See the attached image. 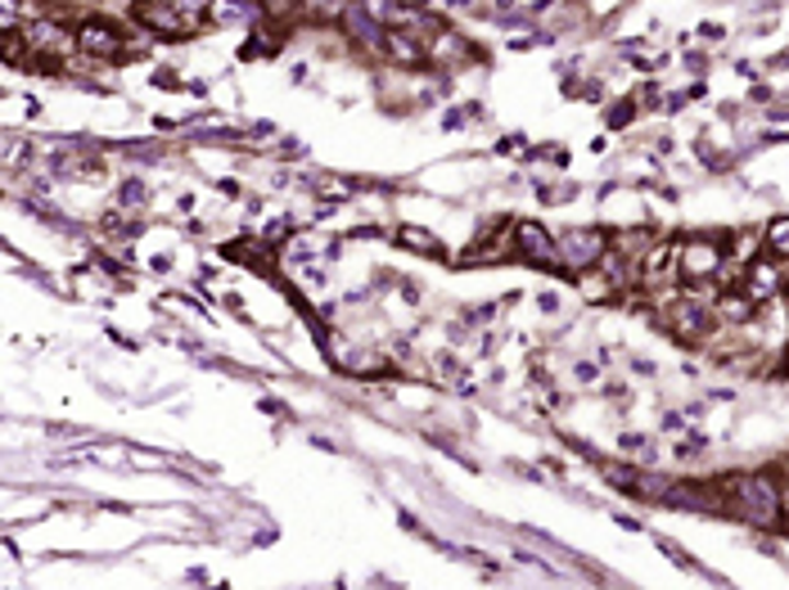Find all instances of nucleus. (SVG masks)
<instances>
[{
    "label": "nucleus",
    "instance_id": "f257e3e1",
    "mask_svg": "<svg viewBox=\"0 0 789 590\" xmlns=\"http://www.w3.org/2000/svg\"><path fill=\"white\" fill-rule=\"evenodd\" d=\"M731 504H740V519H749L754 527H771L780 519V491L767 474H740L731 478Z\"/></svg>",
    "mask_w": 789,
    "mask_h": 590
},
{
    "label": "nucleus",
    "instance_id": "f03ea898",
    "mask_svg": "<svg viewBox=\"0 0 789 590\" xmlns=\"http://www.w3.org/2000/svg\"><path fill=\"white\" fill-rule=\"evenodd\" d=\"M726 262V252L718 239H690L686 248H677V275L690 280V284H703V280H713Z\"/></svg>",
    "mask_w": 789,
    "mask_h": 590
},
{
    "label": "nucleus",
    "instance_id": "7ed1b4c3",
    "mask_svg": "<svg viewBox=\"0 0 789 590\" xmlns=\"http://www.w3.org/2000/svg\"><path fill=\"white\" fill-rule=\"evenodd\" d=\"M668 325H673V333H677V339H686V343H699V339H709V333H713V325H718V311H713L709 303H699L695 293H686V298H677V303H673V311H668Z\"/></svg>",
    "mask_w": 789,
    "mask_h": 590
},
{
    "label": "nucleus",
    "instance_id": "20e7f679",
    "mask_svg": "<svg viewBox=\"0 0 789 590\" xmlns=\"http://www.w3.org/2000/svg\"><path fill=\"white\" fill-rule=\"evenodd\" d=\"M605 252H609L605 230H568V235L560 239V262H564V266H573V271L596 266V262L605 258Z\"/></svg>",
    "mask_w": 789,
    "mask_h": 590
},
{
    "label": "nucleus",
    "instance_id": "39448f33",
    "mask_svg": "<svg viewBox=\"0 0 789 590\" xmlns=\"http://www.w3.org/2000/svg\"><path fill=\"white\" fill-rule=\"evenodd\" d=\"M136 23H145L154 32H172V36H185L199 27L194 19H185L177 10V0H145V5H136Z\"/></svg>",
    "mask_w": 789,
    "mask_h": 590
},
{
    "label": "nucleus",
    "instance_id": "423d86ee",
    "mask_svg": "<svg viewBox=\"0 0 789 590\" xmlns=\"http://www.w3.org/2000/svg\"><path fill=\"white\" fill-rule=\"evenodd\" d=\"M515 239H519V252L528 262H537V266H555L560 262V243L537 226V222H519L515 226Z\"/></svg>",
    "mask_w": 789,
    "mask_h": 590
},
{
    "label": "nucleus",
    "instance_id": "0eeeda50",
    "mask_svg": "<svg viewBox=\"0 0 789 590\" xmlns=\"http://www.w3.org/2000/svg\"><path fill=\"white\" fill-rule=\"evenodd\" d=\"M343 27H348V36L357 41V46H365V50H384V36H388V27L370 14L365 5H348L343 10Z\"/></svg>",
    "mask_w": 789,
    "mask_h": 590
},
{
    "label": "nucleus",
    "instance_id": "6e6552de",
    "mask_svg": "<svg viewBox=\"0 0 789 590\" xmlns=\"http://www.w3.org/2000/svg\"><path fill=\"white\" fill-rule=\"evenodd\" d=\"M785 288V271H780V262L776 258H758L754 266H749V280H744V293L763 307V303H771L776 293Z\"/></svg>",
    "mask_w": 789,
    "mask_h": 590
},
{
    "label": "nucleus",
    "instance_id": "1a4fd4ad",
    "mask_svg": "<svg viewBox=\"0 0 789 590\" xmlns=\"http://www.w3.org/2000/svg\"><path fill=\"white\" fill-rule=\"evenodd\" d=\"M77 50H87V55H95V59H113V55L122 50V36H117L113 23L91 19V23H81V32H77Z\"/></svg>",
    "mask_w": 789,
    "mask_h": 590
},
{
    "label": "nucleus",
    "instance_id": "9d476101",
    "mask_svg": "<svg viewBox=\"0 0 789 590\" xmlns=\"http://www.w3.org/2000/svg\"><path fill=\"white\" fill-rule=\"evenodd\" d=\"M27 50L32 55H50V59H59V55H68L77 41L64 32V27H55V23H27Z\"/></svg>",
    "mask_w": 789,
    "mask_h": 590
},
{
    "label": "nucleus",
    "instance_id": "9b49d317",
    "mask_svg": "<svg viewBox=\"0 0 789 590\" xmlns=\"http://www.w3.org/2000/svg\"><path fill=\"white\" fill-rule=\"evenodd\" d=\"M384 50H388V59H397V64H425V59H429V50L420 46V36L406 32V27H388Z\"/></svg>",
    "mask_w": 789,
    "mask_h": 590
},
{
    "label": "nucleus",
    "instance_id": "f8f14e48",
    "mask_svg": "<svg viewBox=\"0 0 789 590\" xmlns=\"http://www.w3.org/2000/svg\"><path fill=\"white\" fill-rule=\"evenodd\" d=\"M397 243H402V248H415L420 258H442V239L429 235V230H420V226H397Z\"/></svg>",
    "mask_w": 789,
    "mask_h": 590
},
{
    "label": "nucleus",
    "instance_id": "ddd939ff",
    "mask_svg": "<svg viewBox=\"0 0 789 590\" xmlns=\"http://www.w3.org/2000/svg\"><path fill=\"white\" fill-rule=\"evenodd\" d=\"M253 0H213L207 5V19L213 23H239V19H253Z\"/></svg>",
    "mask_w": 789,
    "mask_h": 590
},
{
    "label": "nucleus",
    "instance_id": "4468645a",
    "mask_svg": "<svg viewBox=\"0 0 789 590\" xmlns=\"http://www.w3.org/2000/svg\"><path fill=\"white\" fill-rule=\"evenodd\" d=\"M433 370H438L442 378H451V384H455V388H461V393H474V384H470V374H465V361H461V356H451V352H442V356L433 361Z\"/></svg>",
    "mask_w": 789,
    "mask_h": 590
},
{
    "label": "nucleus",
    "instance_id": "2eb2a0df",
    "mask_svg": "<svg viewBox=\"0 0 789 590\" xmlns=\"http://www.w3.org/2000/svg\"><path fill=\"white\" fill-rule=\"evenodd\" d=\"M767 252L776 262H789V217H776L767 226Z\"/></svg>",
    "mask_w": 789,
    "mask_h": 590
},
{
    "label": "nucleus",
    "instance_id": "dca6fc26",
    "mask_svg": "<svg viewBox=\"0 0 789 590\" xmlns=\"http://www.w3.org/2000/svg\"><path fill=\"white\" fill-rule=\"evenodd\" d=\"M618 451H628V455H636L641 465H654V438H645V433H622L618 438Z\"/></svg>",
    "mask_w": 789,
    "mask_h": 590
},
{
    "label": "nucleus",
    "instance_id": "f3484780",
    "mask_svg": "<svg viewBox=\"0 0 789 590\" xmlns=\"http://www.w3.org/2000/svg\"><path fill=\"white\" fill-rule=\"evenodd\" d=\"M280 258H284V262H289V266H307V262H312V258H316V248H312V243H307V239H294V243H289V248H284V252H280Z\"/></svg>",
    "mask_w": 789,
    "mask_h": 590
},
{
    "label": "nucleus",
    "instance_id": "a211bd4d",
    "mask_svg": "<svg viewBox=\"0 0 789 590\" xmlns=\"http://www.w3.org/2000/svg\"><path fill=\"white\" fill-rule=\"evenodd\" d=\"M673 262H677V248H654V258L645 262V275L654 280V275H663V271H668Z\"/></svg>",
    "mask_w": 789,
    "mask_h": 590
},
{
    "label": "nucleus",
    "instance_id": "6ab92c4d",
    "mask_svg": "<svg viewBox=\"0 0 789 590\" xmlns=\"http://www.w3.org/2000/svg\"><path fill=\"white\" fill-rule=\"evenodd\" d=\"M117 194H122V203H127V207H140V203L149 198V185L132 177V181H122V190H117Z\"/></svg>",
    "mask_w": 789,
    "mask_h": 590
},
{
    "label": "nucleus",
    "instance_id": "aec40b11",
    "mask_svg": "<svg viewBox=\"0 0 789 590\" xmlns=\"http://www.w3.org/2000/svg\"><path fill=\"white\" fill-rule=\"evenodd\" d=\"M573 378H577V384H596L600 370H596L591 361H577V365H573Z\"/></svg>",
    "mask_w": 789,
    "mask_h": 590
},
{
    "label": "nucleus",
    "instance_id": "412c9836",
    "mask_svg": "<svg viewBox=\"0 0 789 590\" xmlns=\"http://www.w3.org/2000/svg\"><path fill=\"white\" fill-rule=\"evenodd\" d=\"M632 122V104H618V113L609 117V126H628Z\"/></svg>",
    "mask_w": 789,
    "mask_h": 590
},
{
    "label": "nucleus",
    "instance_id": "4be33fe9",
    "mask_svg": "<svg viewBox=\"0 0 789 590\" xmlns=\"http://www.w3.org/2000/svg\"><path fill=\"white\" fill-rule=\"evenodd\" d=\"M537 307H542V311H560V298H555V293H542V298H537Z\"/></svg>",
    "mask_w": 789,
    "mask_h": 590
},
{
    "label": "nucleus",
    "instance_id": "5701e85b",
    "mask_svg": "<svg viewBox=\"0 0 789 590\" xmlns=\"http://www.w3.org/2000/svg\"><path fill=\"white\" fill-rule=\"evenodd\" d=\"M699 32H703V36H709V41H722V36H726V32H722V27H713V23H703Z\"/></svg>",
    "mask_w": 789,
    "mask_h": 590
},
{
    "label": "nucleus",
    "instance_id": "b1692460",
    "mask_svg": "<svg viewBox=\"0 0 789 590\" xmlns=\"http://www.w3.org/2000/svg\"><path fill=\"white\" fill-rule=\"evenodd\" d=\"M780 514H789V487L780 491Z\"/></svg>",
    "mask_w": 789,
    "mask_h": 590
}]
</instances>
